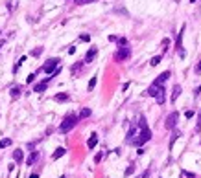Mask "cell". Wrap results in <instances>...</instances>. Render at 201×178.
<instances>
[{
	"mask_svg": "<svg viewBox=\"0 0 201 178\" xmlns=\"http://www.w3.org/2000/svg\"><path fill=\"white\" fill-rule=\"evenodd\" d=\"M116 42H118V48H124V46H127V39H126V37H120Z\"/></svg>",
	"mask_w": 201,
	"mask_h": 178,
	"instance_id": "cell-24",
	"label": "cell"
},
{
	"mask_svg": "<svg viewBox=\"0 0 201 178\" xmlns=\"http://www.w3.org/2000/svg\"><path fill=\"white\" fill-rule=\"evenodd\" d=\"M102 156H103V154H102V152H98V154H96V158H94V162H96V164H98V162H100V160H102Z\"/></svg>",
	"mask_w": 201,
	"mask_h": 178,
	"instance_id": "cell-35",
	"label": "cell"
},
{
	"mask_svg": "<svg viewBox=\"0 0 201 178\" xmlns=\"http://www.w3.org/2000/svg\"><path fill=\"white\" fill-rule=\"evenodd\" d=\"M177 119H179V112H172V114L166 118V129L173 130V129H175V125H177Z\"/></svg>",
	"mask_w": 201,
	"mask_h": 178,
	"instance_id": "cell-6",
	"label": "cell"
},
{
	"mask_svg": "<svg viewBox=\"0 0 201 178\" xmlns=\"http://www.w3.org/2000/svg\"><path fill=\"white\" fill-rule=\"evenodd\" d=\"M168 46H170V39H164V40H162V52H166Z\"/></svg>",
	"mask_w": 201,
	"mask_h": 178,
	"instance_id": "cell-29",
	"label": "cell"
},
{
	"mask_svg": "<svg viewBox=\"0 0 201 178\" xmlns=\"http://www.w3.org/2000/svg\"><path fill=\"white\" fill-rule=\"evenodd\" d=\"M185 24H183V28H181V31H179V35H177V40H175V48H177V53H179V57L183 59L186 53H185V50H183V33H185Z\"/></svg>",
	"mask_w": 201,
	"mask_h": 178,
	"instance_id": "cell-4",
	"label": "cell"
},
{
	"mask_svg": "<svg viewBox=\"0 0 201 178\" xmlns=\"http://www.w3.org/2000/svg\"><path fill=\"white\" fill-rule=\"evenodd\" d=\"M28 178H39V174H37V173H33V174H30Z\"/></svg>",
	"mask_w": 201,
	"mask_h": 178,
	"instance_id": "cell-40",
	"label": "cell"
},
{
	"mask_svg": "<svg viewBox=\"0 0 201 178\" xmlns=\"http://www.w3.org/2000/svg\"><path fill=\"white\" fill-rule=\"evenodd\" d=\"M162 90H164V88H162V86H159V84H155V83H153V84H149V88H148V90H146V94H148V96H151V97H155V99H157V97H159V94H161Z\"/></svg>",
	"mask_w": 201,
	"mask_h": 178,
	"instance_id": "cell-5",
	"label": "cell"
},
{
	"mask_svg": "<svg viewBox=\"0 0 201 178\" xmlns=\"http://www.w3.org/2000/svg\"><path fill=\"white\" fill-rule=\"evenodd\" d=\"M129 55H131V50H129V46H124V48H118V52H116L115 59H116V61H126Z\"/></svg>",
	"mask_w": 201,
	"mask_h": 178,
	"instance_id": "cell-7",
	"label": "cell"
},
{
	"mask_svg": "<svg viewBox=\"0 0 201 178\" xmlns=\"http://www.w3.org/2000/svg\"><path fill=\"white\" fill-rule=\"evenodd\" d=\"M170 75H172V74H170V70H166V72H162V74L157 77V79H155L153 83H155V84H159V86H162V84L168 81V77H170Z\"/></svg>",
	"mask_w": 201,
	"mask_h": 178,
	"instance_id": "cell-9",
	"label": "cell"
},
{
	"mask_svg": "<svg viewBox=\"0 0 201 178\" xmlns=\"http://www.w3.org/2000/svg\"><path fill=\"white\" fill-rule=\"evenodd\" d=\"M139 127H140V134L137 136L135 145H137V147H142L146 141H149V140H151V130H149V127H148V123H146V118H144V116H140V118H139Z\"/></svg>",
	"mask_w": 201,
	"mask_h": 178,
	"instance_id": "cell-1",
	"label": "cell"
},
{
	"mask_svg": "<svg viewBox=\"0 0 201 178\" xmlns=\"http://www.w3.org/2000/svg\"><path fill=\"white\" fill-rule=\"evenodd\" d=\"M91 116V108H81V112H79V119H85Z\"/></svg>",
	"mask_w": 201,
	"mask_h": 178,
	"instance_id": "cell-18",
	"label": "cell"
},
{
	"mask_svg": "<svg viewBox=\"0 0 201 178\" xmlns=\"http://www.w3.org/2000/svg\"><path fill=\"white\" fill-rule=\"evenodd\" d=\"M181 176H183V178H196V174H192V173H188V171H183Z\"/></svg>",
	"mask_w": 201,
	"mask_h": 178,
	"instance_id": "cell-28",
	"label": "cell"
},
{
	"mask_svg": "<svg viewBox=\"0 0 201 178\" xmlns=\"http://www.w3.org/2000/svg\"><path fill=\"white\" fill-rule=\"evenodd\" d=\"M190 2H192V4H194V2H196V0H190Z\"/></svg>",
	"mask_w": 201,
	"mask_h": 178,
	"instance_id": "cell-41",
	"label": "cell"
},
{
	"mask_svg": "<svg viewBox=\"0 0 201 178\" xmlns=\"http://www.w3.org/2000/svg\"><path fill=\"white\" fill-rule=\"evenodd\" d=\"M50 79H52V77H46L44 81L37 83V84L33 86V92H44V90H46V86H48V83H50Z\"/></svg>",
	"mask_w": 201,
	"mask_h": 178,
	"instance_id": "cell-8",
	"label": "cell"
},
{
	"mask_svg": "<svg viewBox=\"0 0 201 178\" xmlns=\"http://www.w3.org/2000/svg\"><path fill=\"white\" fill-rule=\"evenodd\" d=\"M179 136H181V132L177 130V129H173V132H172V138H170V149L173 147V143L177 141V138H179Z\"/></svg>",
	"mask_w": 201,
	"mask_h": 178,
	"instance_id": "cell-15",
	"label": "cell"
},
{
	"mask_svg": "<svg viewBox=\"0 0 201 178\" xmlns=\"http://www.w3.org/2000/svg\"><path fill=\"white\" fill-rule=\"evenodd\" d=\"M94 86H96V77H92L91 81H89V90H92Z\"/></svg>",
	"mask_w": 201,
	"mask_h": 178,
	"instance_id": "cell-31",
	"label": "cell"
},
{
	"mask_svg": "<svg viewBox=\"0 0 201 178\" xmlns=\"http://www.w3.org/2000/svg\"><path fill=\"white\" fill-rule=\"evenodd\" d=\"M24 61H26V57H20V59H18V62H15V66H13V72H15V74L18 72V68H20V64H22V62H24Z\"/></svg>",
	"mask_w": 201,
	"mask_h": 178,
	"instance_id": "cell-22",
	"label": "cell"
},
{
	"mask_svg": "<svg viewBox=\"0 0 201 178\" xmlns=\"http://www.w3.org/2000/svg\"><path fill=\"white\" fill-rule=\"evenodd\" d=\"M79 70H81V62H78V64H74V66H72V68H70V72H72V74H78Z\"/></svg>",
	"mask_w": 201,
	"mask_h": 178,
	"instance_id": "cell-26",
	"label": "cell"
},
{
	"mask_svg": "<svg viewBox=\"0 0 201 178\" xmlns=\"http://www.w3.org/2000/svg\"><path fill=\"white\" fill-rule=\"evenodd\" d=\"M20 96V86H13L11 88V97H18Z\"/></svg>",
	"mask_w": 201,
	"mask_h": 178,
	"instance_id": "cell-23",
	"label": "cell"
},
{
	"mask_svg": "<svg viewBox=\"0 0 201 178\" xmlns=\"http://www.w3.org/2000/svg\"><path fill=\"white\" fill-rule=\"evenodd\" d=\"M185 116H186V118H192V116H194V112H192V110H186V114H185Z\"/></svg>",
	"mask_w": 201,
	"mask_h": 178,
	"instance_id": "cell-39",
	"label": "cell"
},
{
	"mask_svg": "<svg viewBox=\"0 0 201 178\" xmlns=\"http://www.w3.org/2000/svg\"><path fill=\"white\" fill-rule=\"evenodd\" d=\"M9 145H11V140H9V138L0 140V149H6V147H9Z\"/></svg>",
	"mask_w": 201,
	"mask_h": 178,
	"instance_id": "cell-19",
	"label": "cell"
},
{
	"mask_svg": "<svg viewBox=\"0 0 201 178\" xmlns=\"http://www.w3.org/2000/svg\"><path fill=\"white\" fill-rule=\"evenodd\" d=\"M196 130H201V110H199V116H197V123H196Z\"/></svg>",
	"mask_w": 201,
	"mask_h": 178,
	"instance_id": "cell-27",
	"label": "cell"
},
{
	"mask_svg": "<svg viewBox=\"0 0 201 178\" xmlns=\"http://www.w3.org/2000/svg\"><path fill=\"white\" fill-rule=\"evenodd\" d=\"M96 143H98V134H91V138H89V141H87V147L89 149H94Z\"/></svg>",
	"mask_w": 201,
	"mask_h": 178,
	"instance_id": "cell-14",
	"label": "cell"
},
{
	"mask_svg": "<svg viewBox=\"0 0 201 178\" xmlns=\"http://www.w3.org/2000/svg\"><path fill=\"white\" fill-rule=\"evenodd\" d=\"M33 81H35V74H30L28 79H26V83H33Z\"/></svg>",
	"mask_w": 201,
	"mask_h": 178,
	"instance_id": "cell-34",
	"label": "cell"
},
{
	"mask_svg": "<svg viewBox=\"0 0 201 178\" xmlns=\"http://www.w3.org/2000/svg\"><path fill=\"white\" fill-rule=\"evenodd\" d=\"M13 160L18 164V162H22L24 160V154H22V151L20 149H17V151H13Z\"/></svg>",
	"mask_w": 201,
	"mask_h": 178,
	"instance_id": "cell-16",
	"label": "cell"
},
{
	"mask_svg": "<svg viewBox=\"0 0 201 178\" xmlns=\"http://www.w3.org/2000/svg\"><path fill=\"white\" fill-rule=\"evenodd\" d=\"M78 121H79V116H76V114H66L65 119H63L61 125H59V132H61V134H66V132H70V130L76 127Z\"/></svg>",
	"mask_w": 201,
	"mask_h": 178,
	"instance_id": "cell-2",
	"label": "cell"
},
{
	"mask_svg": "<svg viewBox=\"0 0 201 178\" xmlns=\"http://www.w3.org/2000/svg\"><path fill=\"white\" fill-rule=\"evenodd\" d=\"M54 99H55V101H59V103H61V101H69V94H57Z\"/></svg>",
	"mask_w": 201,
	"mask_h": 178,
	"instance_id": "cell-20",
	"label": "cell"
},
{
	"mask_svg": "<svg viewBox=\"0 0 201 178\" xmlns=\"http://www.w3.org/2000/svg\"><path fill=\"white\" fill-rule=\"evenodd\" d=\"M79 40H81V42H89V40H91V35H87V33H83V35L79 37Z\"/></svg>",
	"mask_w": 201,
	"mask_h": 178,
	"instance_id": "cell-30",
	"label": "cell"
},
{
	"mask_svg": "<svg viewBox=\"0 0 201 178\" xmlns=\"http://www.w3.org/2000/svg\"><path fill=\"white\" fill-rule=\"evenodd\" d=\"M65 152H66V149H65V147H57V149H55V152L52 154V160H59L61 156H65Z\"/></svg>",
	"mask_w": 201,
	"mask_h": 178,
	"instance_id": "cell-11",
	"label": "cell"
},
{
	"mask_svg": "<svg viewBox=\"0 0 201 178\" xmlns=\"http://www.w3.org/2000/svg\"><path fill=\"white\" fill-rule=\"evenodd\" d=\"M59 59H50V61H46V64L42 66V72L44 74H54L57 68H59Z\"/></svg>",
	"mask_w": 201,
	"mask_h": 178,
	"instance_id": "cell-3",
	"label": "cell"
},
{
	"mask_svg": "<svg viewBox=\"0 0 201 178\" xmlns=\"http://www.w3.org/2000/svg\"><path fill=\"white\" fill-rule=\"evenodd\" d=\"M133 171H135V165H129V167L126 169V176H129V174H133Z\"/></svg>",
	"mask_w": 201,
	"mask_h": 178,
	"instance_id": "cell-33",
	"label": "cell"
},
{
	"mask_svg": "<svg viewBox=\"0 0 201 178\" xmlns=\"http://www.w3.org/2000/svg\"><path fill=\"white\" fill-rule=\"evenodd\" d=\"M37 156H39V152H37V151H33V152L30 154V156H28V160H26V164H28V165H32V164H33V162L37 160Z\"/></svg>",
	"mask_w": 201,
	"mask_h": 178,
	"instance_id": "cell-17",
	"label": "cell"
},
{
	"mask_svg": "<svg viewBox=\"0 0 201 178\" xmlns=\"http://www.w3.org/2000/svg\"><path fill=\"white\" fill-rule=\"evenodd\" d=\"M109 40H111V42H116V40H118V37H115V35H111V37H109Z\"/></svg>",
	"mask_w": 201,
	"mask_h": 178,
	"instance_id": "cell-38",
	"label": "cell"
},
{
	"mask_svg": "<svg viewBox=\"0 0 201 178\" xmlns=\"http://www.w3.org/2000/svg\"><path fill=\"white\" fill-rule=\"evenodd\" d=\"M126 140H127V143H135V140H137V127H131V129H129Z\"/></svg>",
	"mask_w": 201,
	"mask_h": 178,
	"instance_id": "cell-10",
	"label": "cell"
},
{
	"mask_svg": "<svg viewBox=\"0 0 201 178\" xmlns=\"http://www.w3.org/2000/svg\"><path fill=\"white\" fill-rule=\"evenodd\" d=\"M96 53H98V50H96V48H91V50L87 52V55H85V62H91V61L96 57Z\"/></svg>",
	"mask_w": 201,
	"mask_h": 178,
	"instance_id": "cell-13",
	"label": "cell"
},
{
	"mask_svg": "<svg viewBox=\"0 0 201 178\" xmlns=\"http://www.w3.org/2000/svg\"><path fill=\"white\" fill-rule=\"evenodd\" d=\"M159 62H161V55H155V57L149 61V64H151V66H157Z\"/></svg>",
	"mask_w": 201,
	"mask_h": 178,
	"instance_id": "cell-25",
	"label": "cell"
},
{
	"mask_svg": "<svg viewBox=\"0 0 201 178\" xmlns=\"http://www.w3.org/2000/svg\"><path fill=\"white\" fill-rule=\"evenodd\" d=\"M179 96H181V86H179V84H175V86H173V90H172V103H175Z\"/></svg>",
	"mask_w": 201,
	"mask_h": 178,
	"instance_id": "cell-12",
	"label": "cell"
},
{
	"mask_svg": "<svg viewBox=\"0 0 201 178\" xmlns=\"http://www.w3.org/2000/svg\"><path fill=\"white\" fill-rule=\"evenodd\" d=\"M181 178H183V176H181Z\"/></svg>",
	"mask_w": 201,
	"mask_h": 178,
	"instance_id": "cell-43",
	"label": "cell"
},
{
	"mask_svg": "<svg viewBox=\"0 0 201 178\" xmlns=\"http://www.w3.org/2000/svg\"><path fill=\"white\" fill-rule=\"evenodd\" d=\"M41 53H42V48H35V50L32 52V55H33V57H39Z\"/></svg>",
	"mask_w": 201,
	"mask_h": 178,
	"instance_id": "cell-32",
	"label": "cell"
},
{
	"mask_svg": "<svg viewBox=\"0 0 201 178\" xmlns=\"http://www.w3.org/2000/svg\"><path fill=\"white\" fill-rule=\"evenodd\" d=\"M175 2H179V0H175Z\"/></svg>",
	"mask_w": 201,
	"mask_h": 178,
	"instance_id": "cell-42",
	"label": "cell"
},
{
	"mask_svg": "<svg viewBox=\"0 0 201 178\" xmlns=\"http://www.w3.org/2000/svg\"><path fill=\"white\" fill-rule=\"evenodd\" d=\"M196 72H197V74H201V61H199V62H197V66H196Z\"/></svg>",
	"mask_w": 201,
	"mask_h": 178,
	"instance_id": "cell-37",
	"label": "cell"
},
{
	"mask_svg": "<svg viewBox=\"0 0 201 178\" xmlns=\"http://www.w3.org/2000/svg\"><path fill=\"white\" fill-rule=\"evenodd\" d=\"M74 2L78 6H85V4H94V2H98V0H74Z\"/></svg>",
	"mask_w": 201,
	"mask_h": 178,
	"instance_id": "cell-21",
	"label": "cell"
},
{
	"mask_svg": "<svg viewBox=\"0 0 201 178\" xmlns=\"http://www.w3.org/2000/svg\"><path fill=\"white\" fill-rule=\"evenodd\" d=\"M148 176H149V169H146V171L142 173V176H140V178H148Z\"/></svg>",
	"mask_w": 201,
	"mask_h": 178,
	"instance_id": "cell-36",
	"label": "cell"
}]
</instances>
